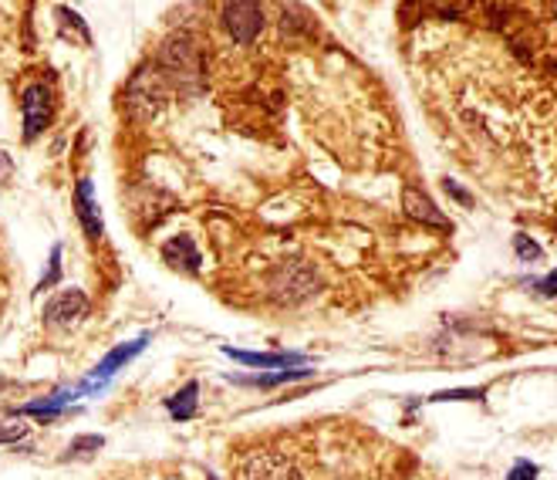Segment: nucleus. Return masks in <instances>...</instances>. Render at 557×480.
<instances>
[{
	"label": "nucleus",
	"instance_id": "obj_1",
	"mask_svg": "<svg viewBox=\"0 0 557 480\" xmlns=\"http://www.w3.org/2000/svg\"><path fill=\"white\" fill-rule=\"evenodd\" d=\"M159 75L170 82L173 91L183 95H200L207 88V65H203V51L200 41H196L189 30H176L159 48L156 58Z\"/></svg>",
	"mask_w": 557,
	"mask_h": 480
},
{
	"label": "nucleus",
	"instance_id": "obj_2",
	"mask_svg": "<svg viewBox=\"0 0 557 480\" xmlns=\"http://www.w3.org/2000/svg\"><path fill=\"white\" fill-rule=\"evenodd\" d=\"M170 99H173V88L159 75L156 65H143L122 88V109L133 122H152L162 109H166Z\"/></svg>",
	"mask_w": 557,
	"mask_h": 480
},
{
	"label": "nucleus",
	"instance_id": "obj_3",
	"mask_svg": "<svg viewBox=\"0 0 557 480\" xmlns=\"http://www.w3.org/2000/svg\"><path fill=\"white\" fill-rule=\"evenodd\" d=\"M321 287L318 271L305 261H287L274 271L271 278V298L277 305H301L305 298H311Z\"/></svg>",
	"mask_w": 557,
	"mask_h": 480
},
{
	"label": "nucleus",
	"instance_id": "obj_4",
	"mask_svg": "<svg viewBox=\"0 0 557 480\" xmlns=\"http://www.w3.org/2000/svg\"><path fill=\"white\" fill-rule=\"evenodd\" d=\"M21 115H24V143H35L54 119V91L45 82H30L21 91Z\"/></svg>",
	"mask_w": 557,
	"mask_h": 480
},
{
	"label": "nucleus",
	"instance_id": "obj_5",
	"mask_svg": "<svg viewBox=\"0 0 557 480\" xmlns=\"http://www.w3.org/2000/svg\"><path fill=\"white\" fill-rule=\"evenodd\" d=\"M91 315V301L88 295L82 292V287H64L61 295H54L48 305H45V325L51 332H72L78 329L85 318Z\"/></svg>",
	"mask_w": 557,
	"mask_h": 480
},
{
	"label": "nucleus",
	"instance_id": "obj_6",
	"mask_svg": "<svg viewBox=\"0 0 557 480\" xmlns=\"http://www.w3.org/2000/svg\"><path fill=\"white\" fill-rule=\"evenodd\" d=\"M149 345V335H139L136 342H128V345H119V348H112L109 356L98 362L95 369H91V376L82 382V386L75 390L78 396H88V393H102L106 386H109V379L119 372V369H125V362H133L139 352Z\"/></svg>",
	"mask_w": 557,
	"mask_h": 480
},
{
	"label": "nucleus",
	"instance_id": "obj_7",
	"mask_svg": "<svg viewBox=\"0 0 557 480\" xmlns=\"http://www.w3.org/2000/svg\"><path fill=\"white\" fill-rule=\"evenodd\" d=\"M264 8L260 4H247V0H237V4L223 8V27L231 30V38L237 45H253L257 35L264 30Z\"/></svg>",
	"mask_w": 557,
	"mask_h": 480
},
{
	"label": "nucleus",
	"instance_id": "obj_8",
	"mask_svg": "<svg viewBox=\"0 0 557 480\" xmlns=\"http://www.w3.org/2000/svg\"><path fill=\"white\" fill-rule=\"evenodd\" d=\"M403 213L412 223H419V227H433V231H443V234L453 231V220L436 207V200L430 194H422L419 186H406L403 189Z\"/></svg>",
	"mask_w": 557,
	"mask_h": 480
},
{
	"label": "nucleus",
	"instance_id": "obj_9",
	"mask_svg": "<svg viewBox=\"0 0 557 480\" xmlns=\"http://www.w3.org/2000/svg\"><path fill=\"white\" fill-rule=\"evenodd\" d=\"M244 480H305L298 464L277 451H260L244 464Z\"/></svg>",
	"mask_w": 557,
	"mask_h": 480
},
{
	"label": "nucleus",
	"instance_id": "obj_10",
	"mask_svg": "<svg viewBox=\"0 0 557 480\" xmlns=\"http://www.w3.org/2000/svg\"><path fill=\"white\" fill-rule=\"evenodd\" d=\"M75 217H78V223H82V231H85L88 241H102L106 223H102V213H98V204H95L88 176H82L78 186H75Z\"/></svg>",
	"mask_w": 557,
	"mask_h": 480
},
{
	"label": "nucleus",
	"instance_id": "obj_11",
	"mask_svg": "<svg viewBox=\"0 0 557 480\" xmlns=\"http://www.w3.org/2000/svg\"><path fill=\"white\" fill-rule=\"evenodd\" d=\"M223 356H231L240 366L253 369H287V366H305V356L298 352H240V348H223Z\"/></svg>",
	"mask_w": 557,
	"mask_h": 480
},
{
	"label": "nucleus",
	"instance_id": "obj_12",
	"mask_svg": "<svg viewBox=\"0 0 557 480\" xmlns=\"http://www.w3.org/2000/svg\"><path fill=\"white\" fill-rule=\"evenodd\" d=\"M162 258H166L173 268L186 271V274H196V271H200V250H196V244H193L189 234H180V237H173V241L162 244Z\"/></svg>",
	"mask_w": 557,
	"mask_h": 480
},
{
	"label": "nucleus",
	"instance_id": "obj_13",
	"mask_svg": "<svg viewBox=\"0 0 557 480\" xmlns=\"http://www.w3.org/2000/svg\"><path fill=\"white\" fill-rule=\"evenodd\" d=\"M196 403H200V382H186V386L176 396L166 399V409H170L173 420L186 423V420H193V416H196Z\"/></svg>",
	"mask_w": 557,
	"mask_h": 480
},
{
	"label": "nucleus",
	"instance_id": "obj_14",
	"mask_svg": "<svg viewBox=\"0 0 557 480\" xmlns=\"http://www.w3.org/2000/svg\"><path fill=\"white\" fill-rule=\"evenodd\" d=\"M106 446V440L102 436H95V433H85V436H75L72 443H69V451H64L58 460L61 464H72V460H91L98 451Z\"/></svg>",
	"mask_w": 557,
	"mask_h": 480
},
{
	"label": "nucleus",
	"instance_id": "obj_15",
	"mask_svg": "<svg viewBox=\"0 0 557 480\" xmlns=\"http://www.w3.org/2000/svg\"><path fill=\"white\" fill-rule=\"evenodd\" d=\"M30 433V423L17 409H0V446L4 443H21Z\"/></svg>",
	"mask_w": 557,
	"mask_h": 480
},
{
	"label": "nucleus",
	"instance_id": "obj_16",
	"mask_svg": "<svg viewBox=\"0 0 557 480\" xmlns=\"http://www.w3.org/2000/svg\"><path fill=\"white\" fill-rule=\"evenodd\" d=\"M311 376V369H277L271 376H234L244 386H281V382H294V379H305Z\"/></svg>",
	"mask_w": 557,
	"mask_h": 480
},
{
	"label": "nucleus",
	"instance_id": "obj_17",
	"mask_svg": "<svg viewBox=\"0 0 557 480\" xmlns=\"http://www.w3.org/2000/svg\"><path fill=\"white\" fill-rule=\"evenodd\" d=\"M54 284H61V244H54V247H51L48 268H45V274H41V281H38V287H35V295L51 292Z\"/></svg>",
	"mask_w": 557,
	"mask_h": 480
},
{
	"label": "nucleus",
	"instance_id": "obj_18",
	"mask_svg": "<svg viewBox=\"0 0 557 480\" xmlns=\"http://www.w3.org/2000/svg\"><path fill=\"white\" fill-rule=\"evenodd\" d=\"M305 27L308 35H311V21H308V11L298 8V4H290L284 8V17H281V30H284V38H294V30Z\"/></svg>",
	"mask_w": 557,
	"mask_h": 480
},
{
	"label": "nucleus",
	"instance_id": "obj_19",
	"mask_svg": "<svg viewBox=\"0 0 557 480\" xmlns=\"http://www.w3.org/2000/svg\"><path fill=\"white\" fill-rule=\"evenodd\" d=\"M513 250H517V258H520V261H528V264L541 261V254H544L541 244L531 241L528 234H517V237H513Z\"/></svg>",
	"mask_w": 557,
	"mask_h": 480
},
{
	"label": "nucleus",
	"instance_id": "obj_20",
	"mask_svg": "<svg viewBox=\"0 0 557 480\" xmlns=\"http://www.w3.org/2000/svg\"><path fill=\"white\" fill-rule=\"evenodd\" d=\"M483 399V390H443L433 396V403H476Z\"/></svg>",
	"mask_w": 557,
	"mask_h": 480
},
{
	"label": "nucleus",
	"instance_id": "obj_21",
	"mask_svg": "<svg viewBox=\"0 0 557 480\" xmlns=\"http://www.w3.org/2000/svg\"><path fill=\"white\" fill-rule=\"evenodd\" d=\"M58 17H61L64 30H69V27H72V30H78V38H82L85 45L91 41V35H88V27L82 24V17H78L75 11H69V8H58Z\"/></svg>",
	"mask_w": 557,
	"mask_h": 480
},
{
	"label": "nucleus",
	"instance_id": "obj_22",
	"mask_svg": "<svg viewBox=\"0 0 557 480\" xmlns=\"http://www.w3.org/2000/svg\"><path fill=\"white\" fill-rule=\"evenodd\" d=\"M537 473H541L537 464H531V460H517V464L510 467L507 480H537Z\"/></svg>",
	"mask_w": 557,
	"mask_h": 480
},
{
	"label": "nucleus",
	"instance_id": "obj_23",
	"mask_svg": "<svg viewBox=\"0 0 557 480\" xmlns=\"http://www.w3.org/2000/svg\"><path fill=\"white\" fill-rule=\"evenodd\" d=\"M446 194H449L456 204H460V207H470V204H473V197H470L467 189H463L460 183H456V180H446Z\"/></svg>",
	"mask_w": 557,
	"mask_h": 480
},
{
	"label": "nucleus",
	"instance_id": "obj_24",
	"mask_svg": "<svg viewBox=\"0 0 557 480\" xmlns=\"http://www.w3.org/2000/svg\"><path fill=\"white\" fill-rule=\"evenodd\" d=\"M11 180H14V159H11V152L0 149V186H8Z\"/></svg>",
	"mask_w": 557,
	"mask_h": 480
},
{
	"label": "nucleus",
	"instance_id": "obj_25",
	"mask_svg": "<svg viewBox=\"0 0 557 480\" xmlns=\"http://www.w3.org/2000/svg\"><path fill=\"white\" fill-rule=\"evenodd\" d=\"M554 284H557V274H547V278H544V281L537 284L544 298H550V295H554Z\"/></svg>",
	"mask_w": 557,
	"mask_h": 480
},
{
	"label": "nucleus",
	"instance_id": "obj_26",
	"mask_svg": "<svg viewBox=\"0 0 557 480\" xmlns=\"http://www.w3.org/2000/svg\"><path fill=\"white\" fill-rule=\"evenodd\" d=\"M213 480H216V477H213Z\"/></svg>",
	"mask_w": 557,
	"mask_h": 480
}]
</instances>
